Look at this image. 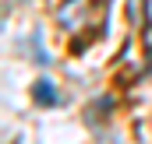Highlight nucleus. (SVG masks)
<instances>
[{
    "instance_id": "f257e3e1",
    "label": "nucleus",
    "mask_w": 152,
    "mask_h": 144,
    "mask_svg": "<svg viewBox=\"0 0 152 144\" xmlns=\"http://www.w3.org/2000/svg\"><path fill=\"white\" fill-rule=\"evenodd\" d=\"M36 102H39V106H57V102H60L53 81H39V84H36Z\"/></svg>"
}]
</instances>
